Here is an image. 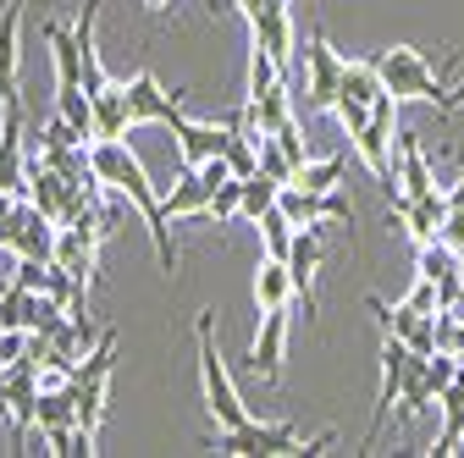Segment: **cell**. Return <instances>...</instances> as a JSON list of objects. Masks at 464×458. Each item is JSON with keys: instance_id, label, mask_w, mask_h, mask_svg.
I'll use <instances>...</instances> for the list:
<instances>
[{"instance_id": "cell-1", "label": "cell", "mask_w": 464, "mask_h": 458, "mask_svg": "<svg viewBox=\"0 0 464 458\" xmlns=\"http://www.w3.org/2000/svg\"><path fill=\"white\" fill-rule=\"evenodd\" d=\"M89 166H94V183L105 188V194H122L133 210H139V221H144V233H150V243H155V260H160V271L171 276L178 271V249H171V233H166V210H160V188L150 183V171H144V160L128 149V138H94L89 144Z\"/></svg>"}, {"instance_id": "cell-2", "label": "cell", "mask_w": 464, "mask_h": 458, "mask_svg": "<svg viewBox=\"0 0 464 458\" xmlns=\"http://www.w3.org/2000/svg\"><path fill=\"white\" fill-rule=\"evenodd\" d=\"M194 348H199L205 409L216 415V425H221V431H227V425H244V420H249V409H244L238 386H232V376H227V359H221V348H216V310H199V320H194Z\"/></svg>"}, {"instance_id": "cell-3", "label": "cell", "mask_w": 464, "mask_h": 458, "mask_svg": "<svg viewBox=\"0 0 464 458\" xmlns=\"http://www.w3.org/2000/svg\"><path fill=\"white\" fill-rule=\"evenodd\" d=\"M111 376H116V331L105 326L100 342L72 365V392H78V431L94 436L105 420V397H111Z\"/></svg>"}, {"instance_id": "cell-4", "label": "cell", "mask_w": 464, "mask_h": 458, "mask_svg": "<svg viewBox=\"0 0 464 458\" xmlns=\"http://www.w3.org/2000/svg\"><path fill=\"white\" fill-rule=\"evenodd\" d=\"M221 458H282V453H299V425L294 420H244V425H216V436L205 442Z\"/></svg>"}, {"instance_id": "cell-5", "label": "cell", "mask_w": 464, "mask_h": 458, "mask_svg": "<svg viewBox=\"0 0 464 458\" xmlns=\"http://www.w3.org/2000/svg\"><path fill=\"white\" fill-rule=\"evenodd\" d=\"M376 67H382V83H387V94L403 105V100H426V105H437L442 94H448V83L437 78V67H431V55L420 50V44H392L387 55H376Z\"/></svg>"}, {"instance_id": "cell-6", "label": "cell", "mask_w": 464, "mask_h": 458, "mask_svg": "<svg viewBox=\"0 0 464 458\" xmlns=\"http://www.w3.org/2000/svg\"><path fill=\"white\" fill-rule=\"evenodd\" d=\"M410 359H415V348H410L403 337H382V386H376V409H371V431H365V447H360V453H371V447L382 442V425H387V415L398 409V397H403Z\"/></svg>"}, {"instance_id": "cell-7", "label": "cell", "mask_w": 464, "mask_h": 458, "mask_svg": "<svg viewBox=\"0 0 464 458\" xmlns=\"http://www.w3.org/2000/svg\"><path fill=\"white\" fill-rule=\"evenodd\" d=\"M183 89H160V78H155V67H139L133 78H128V105H133V128H144V122H155V128H178L183 122Z\"/></svg>"}, {"instance_id": "cell-8", "label": "cell", "mask_w": 464, "mask_h": 458, "mask_svg": "<svg viewBox=\"0 0 464 458\" xmlns=\"http://www.w3.org/2000/svg\"><path fill=\"white\" fill-rule=\"evenodd\" d=\"M343 94V55L332 50V39L315 28L304 44V105L310 110H332Z\"/></svg>"}, {"instance_id": "cell-9", "label": "cell", "mask_w": 464, "mask_h": 458, "mask_svg": "<svg viewBox=\"0 0 464 458\" xmlns=\"http://www.w3.org/2000/svg\"><path fill=\"white\" fill-rule=\"evenodd\" d=\"M55 238H62V221H50L34 199H23L12 233H6V249L17 260H55Z\"/></svg>"}, {"instance_id": "cell-10", "label": "cell", "mask_w": 464, "mask_h": 458, "mask_svg": "<svg viewBox=\"0 0 464 458\" xmlns=\"http://www.w3.org/2000/svg\"><path fill=\"white\" fill-rule=\"evenodd\" d=\"M282 354H287V304L282 310H260V331H255V348H249V370L276 386L282 381Z\"/></svg>"}, {"instance_id": "cell-11", "label": "cell", "mask_w": 464, "mask_h": 458, "mask_svg": "<svg viewBox=\"0 0 464 458\" xmlns=\"http://www.w3.org/2000/svg\"><path fill=\"white\" fill-rule=\"evenodd\" d=\"M294 226H321V221H354V205L343 194H315V188H299V183H282V199H276Z\"/></svg>"}, {"instance_id": "cell-12", "label": "cell", "mask_w": 464, "mask_h": 458, "mask_svg": "<svg viewBox=\"0 0 464 458\" xmlns=\"http://www.w3.org/2000/svg\"><path fill=\"white\" fill-rule=\"evenodd\" d=\"M23 0H6V12H0V117H6V105L17 100V72H23Z\"/></svg>"}, {"instance_id": "cell-13", "label": "cell", "mask_w": 464, "mask_h": 458, "mask_svg": "<svg viewBox=\"0 0 464 458\" xmlns=\"http://www.w3.org/2000/svg\"><path fill=\"white\" fill-rule=\"evenodd\" d=\"M249 33L276 55L282 67L294 62V50H299V44H294V6H287V0H266V6L249 17Z\"/></svg>"}, {"instance_id": "cell-14", "label": "cell", "mask_w": 464, "mask_h": 458, "mask_svg": "<svg viewBox=\"0 0 464 458\" xmlns=\"http://www.w3.org/2000/svg\"><path fill=\"white\" fill-rule=\"evenodd\" d=\"M171 138H178V160L183 166H205V160H216V155H227V138H232V122H178L171 128Z\"/></svg>"}, {"instance_id": "cell-15", "label": "cell", "mask_w": 464, "mask_h": 458, "mask_svg": "<svg viewBox=\"0 0 464 458\" xmlns=\"http://www.w3.org/2000/svg\"><path fill=\"white\" fill-rule=\"evenodd\" d=\"M287 271H294V293H299L304 315H315V271H321V233H315V226H299V233H294Z\"/></svg>"}, {"instance_id": "cell-16", "label": "cell", "mask_w": 464, "mask_h": 458, "mask_svg": "<svg viewBox=\"0 0 464 458\" xmlns=\"http://www.w3.org/2000/svg\"><path fill=\"white\" fill-rule=\"evenodd\" d=\"M205 205H210V177L199 166H183V177L171 183L166 194H160V210H166V221H188V215H205Z\"/></svg>"}, {"instance_id": "cell-17", "label": "cell", "mask_w": 464, "mask_h": 458, "mask_svg": "<svg viewBox=\"0 0 464 458\" xmlns=\"http://www.w3.org/2000/svg\"><path fill=\"white\" fill-rule=\"evenodd\" d=\"M128 128H133L128 83H105L94 94V138H128Z\"/></svg>"}, {"instance_id": "cell-18", "label": "cell", "mask_w": 464, "mask_h": 458, "mask_svg": "<svg viewBox=\"0 0 464 458\" xmlns=\"http://www.w3.org/2000/svg\"><path fill=\"white\" fill-rule=\"evenodd\" d=\"M437 409H442V431H437V442L426 453L431 458H453V453H464V376L437 397Z\"/></svg>"}, {"instance_id": "cell-19", "label": "cell", "mask_w": 464, "mask_h": 458, "mask_svg": "<svg viewBox=\"0 0 464 458\" xmlns=\"http://www.w3.org/2000/svg\"><path fill=\"white\" fill-rule=\"evenodd\" d=\"M44 44H50V62H55V83H83V50H78V33L67 23L44 17Z\"/></svg>"}, {"instance_id": "cell-20", "label": "cell", "mask_w": 464, "mask_h": 458, "mask_svg": "<svg viewBox=\"0 0 464 458\" xmlns=\"http://www.w3.org/2000/svg\"><path fill=\"white\" fill-rule=\"evenodd\" d=\"M294 271H287V260H260L255 265V310H282V304H294Z\"/></svg>"}, {"instance_id": "cell-21", "label": "cell", "mask_w": 464, "mask_h": 458, "mask_svg": "<svg viewBox=\"0 0 464 458\" xmlns=\"http://www.w3.org/2000/svg\"><path fill=\"white\" fill-rule=\"evenodd\" d=\"M249 117H255V133H282L287 122H299L294 117V89H287V78L266 94H249Z\"/></svg>"}, {"instance_id": "cell-22", "label": "cell", "mask_w": 464, "mask_h": 458, "mask_svg": "<svg viewBox=\"0 0 464 458\" xmlns=\"http://www.w3.org/2000/svg\"><path fill=\"white\" fill-rule=\"evenodd\" d=\"M398 171H403V194H431L437 183H431V166H426V149H420V138L415 133H403L398 138Z\"/></svg>"}, {"instance_id": "cell-23", "label": "cell", "mask_w": 464, "mask_h": 458, "mask_svg": "<svg viewBox=\"0 0 464 458\" xmlns=\"http://www.w3.org/2000/svg\"><path fill=\"white\" fill-rule=\"evenodd\" d=\"M205 221H216V226H232V221H244V177H221V183L210 188Z\"/></svg>"}, {"instance_id": "cell-24", "label": "cell", "mask_w": 464, "mask_h": 458, "mask_svg": "<svg viewBox=\"0 0 464 458\" xmlns=\"http://www.w3.org/2000/svg\"><path fill=\"white\" fill-rule=\"evenodd\" d=\"M255 226H260V243H266V254H271V260H287V249H294V233H299V226H294V215H287L282 205H271V210H266Z\"/></svg>"}, {"instance_id": "cell-25", "label": "cell", "mask_w": 464, "mask_h": 458, "mask_svg": "<svg viewBox=\"0 0 464 458\" xmlns=\"http://www.w3.org/2000/svg\"><path fill=\"white\" fill-rule=\"evenodd\" d=\"M343 94H354V100L376 105V100L387 94V83H382V67H376V62H348V55H343Z\"/></svg>"}, {"instance_id": "cell-26", "label": "cell", "mask_w": 464, "mask_h": 458, "mask_svg": "<svg viewBox=\"0 0 464 458\" xmlns=\"http://www.w3.org/2000/svg\"><path fill=\"white\" fill-rule=\"evenodd\" d=\"M348 177V160L343 155H326V160H304L299 166V188H315V194H337V183Z\"/></svg>"}, {"instance_id": "cell-27", "label": "cell", "mask_w": 464, "mask_h": 458, "mask_svg": "<svg viewBox=\"0 0 464 458\" xmlns=\"http://www.w3.org/2000/svg\"><path fill=\"white\" fill-rule=\"evenodd\" d=\"M276 199H282V183L271 177V171H249L244 177V221H260Z\"/></svg>"}, {"instance_id": "cell-28", "label": "cell", "mask_w": 464, "mask_h": 458, "mask_svg": "<svg viewBox=\"0 0 464 458\" xmlns=\"http://www.w3.org/2000/svg\"><path fill=\"white\" fill-rule=\"evenodd\" d=\"M28 320H34V288L12 281V288L0 293V326H6V331H28Z\"/></svg>"}, {"instance_id": "cell-29", "label": "cell", "mask_w": 464, "mask_h": 458, "mask_svg": "<svg viewBox=\"0 0 464 458\" xmlns=\"http://www.w3.org/2000/svg\"><path fill=\"white\" fill-rule=\"evenodd\" d=\"M332 117H337V128L348 133V138H354L365 122H371V105L365 100H354V94H337V105H332Z\"/></svg>"}, {"instance_id": "cell-30", "label": "cell", "mask_w": 464, "mask_h": 458, "mask_svg": "<svg viewBox=\"0 0 464 458\" xmlns=\"http://www.w3.org/2000/svg\"><path fill=\"white\" fill-rule=\"evenodd\" d=\"M403 304H410V310H420V315H437V310H442V288H437L431 276H420L415 288L403 293Z\"/></svg>"}, {"instance_id": "cell-31", "label": "cell", "mask_w": 464, "mask_h": 458, "mask_svg": "<svg viewBox=\"0 0 464 458\" xmlns=\"http://www.w3.org/2000/svg\"><path fill=\"white\" fill-rule=\"evenodd\" d=\"M17 205H23V194L0 188V249H6V233H12V221H17Z\"/></svg>"}, {"instance_id": "cell-32", "label": "cell", "mask_w": 464, "mask_h": 458, "mask_svg": "<svg viewBox=\"0 0 464 458\" xmlns=\"http://www.w3.org/2000/svg\"><path fill=\"white\" fill-rule=\"evenodd\" d=\"M459 105H464V83H459V89H448V94L437 100V110H442V117H453V110H459Z\"/></svg>"}, {"instance_id": "cell-33", "label": "cell", "mask_w": 464, "mask_h": 458, "mask_svg": "<svg viewBox=\"0 0 464 458\" xmlns=\"http://www.w3.org/2000/svg\"><path fill=\"white\" fill-rule=\"evenodd\" d=\"M160 6H171V0H144V12H160Z\"/></svg>"}, {"instance_id": "cell-34", "label": "cell", "mask_w": 464, "mask_h": 458, "mask_svg": "<svg viewBox=\"0 0 464 458\" xmlns=\"http://www.w3.org/2000/svg\"><path fill=\"white\" fill-rule=\"evenodd\" d=\"M0 128H6V117H0Z\"/></svg>"}, {"instance_id": "cell-35", "label": "cell", "mask_w": 464, "mask_h": 458, "mask_svg": "<svg viewBox=\"0 0 464 458\" xmlns=\"http://www.w3.org/2000/svg\"><path fill=\"white\" fill-rule=\"evenodd\" d=\"M0 331H6V326H0Z\"/></svg>"}, {"instance_id": "cell-36", "label": "cell", "mask_w": 464, "mask_h": 458, "mask_svg": "<svg viewBox=\"0 0 464 458\" xmlns=\"http://www.w3.org/2000/svg\"><path fill=\"white\" fill-rule=\"evenodd\" d=\"M459 315H464V310H459Z\"/></svg>"}]
</instances>
